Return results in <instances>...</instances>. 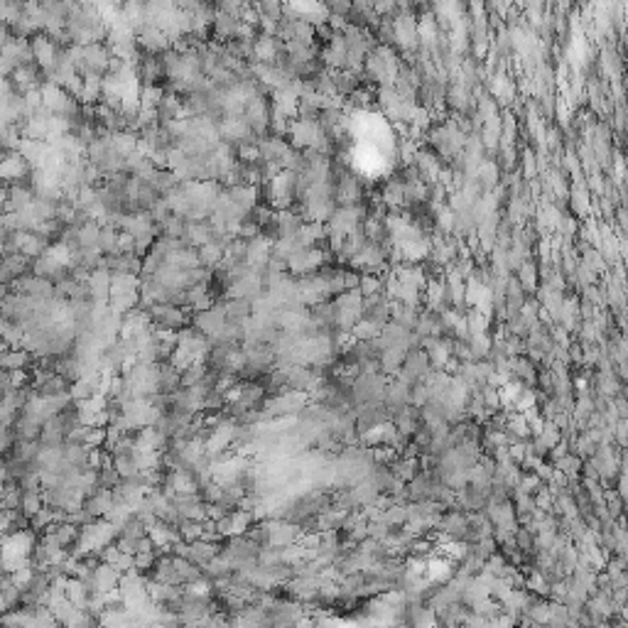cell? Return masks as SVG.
<instances>
[{"mask_svg": "<svg viewBox=\"0 0 628 628\" xmlns=\"http://www.w3.org/2000/svg\"><path fill=\"white\" fill-rule=\"evenodd\" d=\"M191 324H194V329L202 331L209 342H213V339L219 337L221 331H224V326H226L224 300L213 304L211 309H207V312H196L194 317H191Z\"/></svg>", "mask_w": 628, "mask_h": 628, "instance_id": "cell-3", "label": "cell"}, {"mask_svg": "<svg viewBox=\"0 0 628 628\" xmlns=\"http://www.w3.org/2000/svg\"><path fill=\"white\" fill-rule=\"evenodd\" d=\"M390 471L395 474L398 481H412L417 477V461L415 459H400V461H392Z\"/></svg>", "mask_w": 628, "mask_h": 628, "instance_id": "cell-23", "label": "cell"}, {"mask_svg": "<svg viewBox=\"0 0 628 628\" xmlns=\"http://www.w3.org/2000/svg\"><path fill=\"white\" fill-rule=\"evenodd\" d=\"M221 547H224V543L216 545V543H207V540H196V543L189 545V560L204 569L209 562H213L221 555Z\"/></svg>", "mask_w": 628, "mask_h": 628, "instance_id": "cell-8", "label": "cell"}, {"mask_svg": "<svg viewBox=\"0 0 628 628\" xmlns=\"http://www.w3.org/2000/svg\"><path fill=\"white\" fill-rule=\"evenodd\" d=\"M260 547L253 540H248L246 535H236V538H226L224 547H221V557L229 562L233 569H246V567L258 565Z\"/></svg>", "mask_w": 628, "mask_h": 628, "instance_id": "cell-1", "label": "cell"}, {"mask_svg": "<svg viewBox=\"0 0 628 628\" xmlns=\"http://www.w3.org/2000/svg\"><path fill=\"white\" fill-rule=\"evenodd\" d=\"M3 370H28V366L34 364V353L28 348H3Z\"/></svg>", "mask_w": 628, "mask_h": 628, "instance_id": "cell-11", "label": "cell"}, {"mask_svg": "<svg viewBox=\"0 0 628 628\" xmlns=\"http://www.w3.org/2000/svg\"><path fill=\"white\" fill-rule=\"evenodd\" d=\"M231 574H233V567L229 565V562L224 560V557H216L213 562H209L207 567H204V579H209V582L216 587V584H224L231 579Z\"/></svg>", "mask_w": 628, "mask_h": 628, "instance_id": "cell-16", "label": "cell"}, {"mask_svg": "<svg viewBox=\"0 0 628 628\" xmlns=\"http://www.w3.org/2000/svg\"><path fill=\"white\" fill-rule=\"evenodd\" d=\"M123 483L121 474L116 471V466H106V469L98 471V488H108V491H116L118 486Z\"/></svg>", "mask_w": 628, "mask_h": 628, "instance_id": "cell-25", "label": "cell"}, {"mask_svg": "<svg viewBox=\"0 0 628 628\" xmlns=\"http://www.w3.org/2000/svg\"><path fill=\"white\" fill-rule=\"evenodd\" d=\"M326 260V253L320 251V248H302L300 253L292 255V260L287 263V273L290 275H297V278H304V275H312L324 265Z\"/></svg>", "mask_w": 628, "mask_h": 628, "instance_id": "cell-4", "label": "cell"}, {"mask_svg": "<svg viewBox=\"0 0 628 628\" xmlns=\"http://www.w3.org/2000/svg\"><path fill=\"white\" fill-rule=\"evenodd\" d=\"M516 545L521 552H530V547H535V538H533V533H530V527H518Z\"/></svg>", "mask_w": 628, "mask_h": 628, "instance_id": "cell-28", "label": "cell"}, {"mask_svg": "<svg viewBox=\"0 0 628 628\" xmlns=\"http://www.w3.org/2000/svg\"><path fill=\"white\" fill-rule=\"evenodd\" d=\"M513 368H516L518 373L525 378V381H533V366H527L525 361H516V364H513Z\"/></svg>", "mask_w": 628, "mask_h": 628, "instance_id": "cell-30", "label": "cell"}, {"mask_svg": "<svg viewBox=\"0 0 628 628\" xmlns=\"http://www.w3.org/2000/svg\"><path fill=\"white\" fill-rule=\"evenodd\" d=\"M150 312V320L155 329H169V331H180L189 324V314L182 307H172V304H155V307L147 309Z\"/></svg>", "mask_w": 628, "mask_h": 628, "instance_id": "cell-2", "label": "cell"}, {"mask_svg": "<svg viewBox=\"0 0 628 628\" xmlns=\"http://www.w3.org/2000/svg\"><path fill=\"white\" fill-rule=\"evenodd\" d=\"M118 538H125V540H140V538H147V525L133 516L130 521H125L123 525H121V533H118Z\"/></svg>", "mask_w": 628, "mask_h": 628, "instance_id": "cell-21", "label": "cell"}, {"mask_svg": "<svg viewBox=\"0 0 628 628\" xmlns=\"http://www.w3.org/2000/svg\"><path fill=\"white\" fill-rule=\"evenodd\" d=\"M165 94L160 86H143V98H140V111H157L160 103H163Z\"/></svg>", "mask_w": 628, "mask_h": 628, "instance_id": "cell-19", "label": "cell"}, {"mask_svg": "<svg viewBox=\"0 0 628 628\" xmlns=\"http://www.w3.org/2000/svg\"><path fill=\"white\" fill-rule=\"evenodd\" d=\"M78 248H101V226L86 224L78 229Z\"/></svg>", "mask_w": 628, "mask_h": 628, "instance_id": "cell-17", "label": "cell"}, {"mask_svg": "<svg viewBox=\"0 0 628 628\" xmlns=\"http://www.w3.org/2000/svg\"><path fill=\"white\" fill-rule=\"evenodd\" d=\"M121 579H123V574H118L111 565L101 562V565L96 567L94 572H91L86 579H81V582H84L89 589H94V592L111 594V592H118V587H121Z\"/></svg>", "mask_w": 628, "mask_h": 628, "instance_id": "cell-5", "label": "cell"}, {"mask_svg": "<svg viewBox=\"0 0 628 628\" xmlns=\"http://www.w3.org/2000/svg\"><path fill=\"white\" fill-rule=\"evenodd\" d=\"M246 538H248V540H253V543L258 545L260 550H263V547H270V527H268V521L253 523V525L248 527Z\"/></svg>", "mask_w": 628, "mask_h": 628, "instance_id": "cell-22", "label": "cell"}, {"mask_svg": "<svg viewBox=\"0 0 628 628\" xmlns=\"http://www.w3.org/2000/svg\"><path fill=\"white\" fill-rule=\"evenodd\" d=\"M270 106H273V111L282 113L287 121H295L300 113V96L290 89V84H287L285 89L273 91V103H270Z\"/></svg>", "mask_w": 628, "mask_h": 628, "instance_id": "cell-7", "label": "cell"}, {"mask_svg": "<svg viewBox=\"0 0 628 628\" xmlns=\"http://www.w3.org/2000/svg\"><path fill=\"white\" fill-rule=\"evenodd\" d=\"M180 535L185 543H196V540H202L204 535V523H191V521H185L180 527Z\"/></svg>", "mask_w": 628, "mask_h": 628, "instance_id": "cell-27", "label": "cell"}, {"mask_svg": "<svg viewBox=\"0 0 628 628\" xmlns=\"http://www.w3.org/2000/svg\"><path fill=\"white\" fill-rule=\"evenodd\" d=\"M42 508H45V496H42V491H23V505H20V510H23L25 516L28 518L37 516Z\"/></svg>", "mask_w": 628, "mask_h": 628, "instance_id": "cell-18", "label": "cell"}, {"mask_svg": "<svg viewBox=\"0 0 628 628\" xmlns=\"http://www.w3.org/2000/svg\"><path fill=\"white\" fill-rule=\"evenodd\" d=\"M113 466H116V471L121 474V479H133V477H138V474H143L135 457H121V459H113Z\"/></svg>", "mask_w": 628, "mask_h": 628, "instance_id": "cell-24", "label": "cell"}, {"mask_svg": "<svg viewBox=\"0 0 628 628\" xmlns=\"http://www.w3.org/2000/svg\"><path fill=\"white\" fill-rule=\"evenodd\" d=\"M221 494H224V486H221V483H216V481H209L207 486H202L199 491H196V496H199V499H202L207 505L219 503Z\"/></svg>", "mask_w": 628, "mask_h": 628, "instance_id": "cell-26", "label": "cell"}, {"mask_svg": "<svg viewBox=\"0 0 628 628\" xmlns=\"http://www.w3.org/2000/svg\"><path fill=\"white\" fill-rule=\"evenodd\" d=\"M376 290H378V280H376V278H368V275H366L364 280H361V292H364V295H373Z\"/></svg>", "mask_w": 628, "mask_h": 628, "instance_id": "cell-29", "label": "cell"}, {"mask_svg": "<svg viewBox=\"0 0 628 628\" xmlns=\"http://www.w3.org/2000/svg\"><path fill=\"white\" fill-rule=\"evenodd\" d=\"M163 238H172V241H182L185 238V231H187V221L182 219V216H169L167 221H165L163 226Z\"/></svg>", "mask_w": 628, "mask_h": 628, "instance_id": "cell-20", "label": "cell"}, {"mask_svg": "<svg viewBox=\"0 0 628 628\" xmlns=\"http://www.w3.org/2000/svg\"><path fill=\"white\" fill-rule=\"evenodd\" d=\"M268 527H270V547H290V545H297L300 538L304 535L302 527L287 521H268Z\"/></svg>", "mask_w": 628, "mask_h": 628, "instance_id": "cell-6", "label": "cell"}, {"mask_svg": "<svg viewBox=\"0 0 628 628\" xmlns=\"http://www.w3.org/2000/svg\"><path fill=\"white\" fill-rule=\"evenodd\" d=\"M111 505H113V491H108V488H96L94 494L84 501V508L89 510L96 521L106 518V513L111 510Z\"/></svg>", "mask_w": 628, "mask_h": 628, "instance_id": "cell-9", "label": "cell"}, {"mask_svg": "<svg viewBox=\"0 0 628 628\" xmlns=\"http://www.w3.org/2000/svg\"><path fill=\"white\" fill-rule=\"evenodd\" d=\"M72 383L67 381L64 376H59V373H54V376L50 378V381H45L42 386L37 388V395L39 398H45V400H50V398H62V395H72Z\"/></svg>", "mask_w": 628, "mask_h": 628, "instance_id": "cell-13", "label": "cell"}, {"mask_svg": "<svg viewBox=\"0 0 628 628\" xmlns=\"http://www.w3.org/2000/svg\"><path fill=\"white\" fill-rule=\"evenodd\" d=\"M157 386L160 392H177L182 388V370L172 364H157Z\"/></svg>", "mask_w": 628, "mask_h": 628, "instance_id": "cell-12", "label": "cell"}, {"mask_svg": "<svg viewBox=\"0 0 628 628\" xmlns=\"http://www.w3.org/2000/svg\"><path fill=\"white\" fill-rule=\"evenodd\" d=\"M226 191H229L231 199H233V202L238 204V207H241L246 213H251L253 209L258 207V196H260L258 187L243 185V187H231V189H226Z\"/></svg>", "mask_w": 628, "mask_h": 628, "instance_id": "cell-14", "label": "cell"}, {"mask_svg": "<svg viewBox=\"0 0 628 628\" xmlns=\"http://www.w3.org/2000/svg\"><path fill=\"white\" fill-rule=\"evenodd\" d=\"M226 324H246L253 317V302L248 300H224Z\"/></svg>", "mask_w": 628, "mask_h": 628, "instance_id": "cell-10", "label": "cell"}, {"mask_svg": "<svg viewBox=\"0 0 628 628\" xmlns=\"http://www.w3.org/2000/svg\"><path fill=\"white\" fill-rule=\"evenodd\" d=\"M101 98H103V76H98V74H86L81 103H84V106H98Z\"/></svg>", "mask_w": 628, "mask_h": 628, "instance_id": "cell-15", "label": "cell"}]
</instances>
